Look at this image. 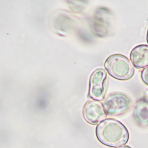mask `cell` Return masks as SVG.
Listing matches in <instances>:
<instances>
[{
	"mask_svg": "<svg viewBox=\"0 0 148 148\" xmlns=\"http://www.w3.org/2000/svg\"><path fill=\"white\" fill-rule=\"evenodd\" d=\"M97 138L108 147H119L127 143L129 134L121 123L114 119H107L98 124L96 129Z\"/></svg>",
	"mask_w": 148,
	"mask_h": 148,
	"instance_id": "obj_1",
	"label": "cell"
},
{
	"mask_svg": "<svg viewBox=\"0 0 148 148\" xmlns=\"http://www.w3.org/2000/svg\"><path fill=\"white\" fill-rule=\"evenodd\" d=\"M104 67L111 76L120 81H127L134 74V69L126 56L119 54L112 55L107 59Z\"/></svg>",
	"mask_w": 148,
	"mask_h": 148,
	"instance_id": "obj_2",
	"label": "cell"
},
{
	"mask_svg": "<svg viewBox=\"0 0 148 148\" xmlns=\"http://www.w3.org/2000/svg\"><path fill=\"white\" fill-rule=\"evenodd\" d=\"M131 100L125 94L114 93L108 96L104 101L103 107L107 115L117 116L126 113L130 107Z\"/></svg>",
	"mask_w": 148,
	"mask_h": 148,
	"instance_id": "obj_3",
	"label": "cell"
},
{
	"mask_svg": "<svg viewBox=\"0 0 148 148\" xmlns=\"http://www.w3.org/2000/svg\"><path fill=\"white\" fill-rule=\"evenodd\" d=\"M107 84V74L105 70H95L90 79L88 97L95 101H102L106 94Z\"/></svg>",
	"mask_w": 148,
	"mask_h": 148,
	"instance_id": "obj_4",
	"label": "cell"
},
{
	"mask_svg": "<svg viewBox=\"0 0 148 148\" xmlns=\"http://www.w3.org/2000/svg\"><path fill=\"white\" fill-rule=\"evenodd\" d=\"M83 115L88 123L95 125L104 120L107 114L101 103L90 101L86 103L84 107Z\"/></svg>",
	"mask_w": 148,
	"mask_h": 148,
	"instance_id": "obj_5",
	"label": "cell"
},
{
	"mask_svg": "<svg viewBox=\"0 0 148 148\" xmlns=\"http://www.w3.org/2000/svg\"><path fill=\"white\" fill-rule=\"evenodd\" d=\"M132 64L137 69L145 68L148 66V45H138L134 48L130 55Z\"/></svg>",
	"mask_w": 148,
	"mask_h": 148,
	"instance_id": "obj_6",
	"label": "cell"
},
{
	"mask_svg": "<svg viewBox=\"0 0 148 148\" xmlns=\"http://www.w3.org/2000/svg\"><path fill=\"white\" fill-rule=\"evenodd\" d=\"M133 116L137 124L141 127L148 126V100L142 98L138 100L135 105Z\"/></svg>",
	"mask_w": 148,
	"mask_h": 148,
	"instance_id": "obj_7",
	"label": "cell"
},
{
	"mask_svg": "<svg viewBox=\"0 0 148 148\" xmlns=\"http://www.w3.org/2000/svg\"><path fill=\"white\" fill-rule=\"evenodd\" d=\"M141 76L143 83L148 86V66L142 71Z\"/></svg>",
	"mask_w": 148,
	"mask_h": 148,
	"instance_id": "obj_8",
	"label": "cell"
},
{
	"mask_svg": "<svg viewBox=\"0 0 148 148\" xmlns=\"http://www.w3.org/2000/svg\"><path fill=\"white\" fill-rule=\"evenodd\" d=\"M116 148H132L130 147H129V146H122V147H119Z\"/></svg>",
	"mask_w": 148,
	"mask_h": 148,
	"instance_id": "obj_9",
	"label": "cell"
},
{
	"mask_svg": "<svg viewBox=\"0 0 148 148\" xmlns=\"http://www.w3.org/2000/svg\"><path fill=\"white\" fill-rule=\"evenodd\" d=\"M147 43H148V31H147Z\"/></svg>",
	"mask_w": 148,
	"mask_h": 148,
	"instance_id": "obj_10",
	"label": "cell"
}]
</instances>
